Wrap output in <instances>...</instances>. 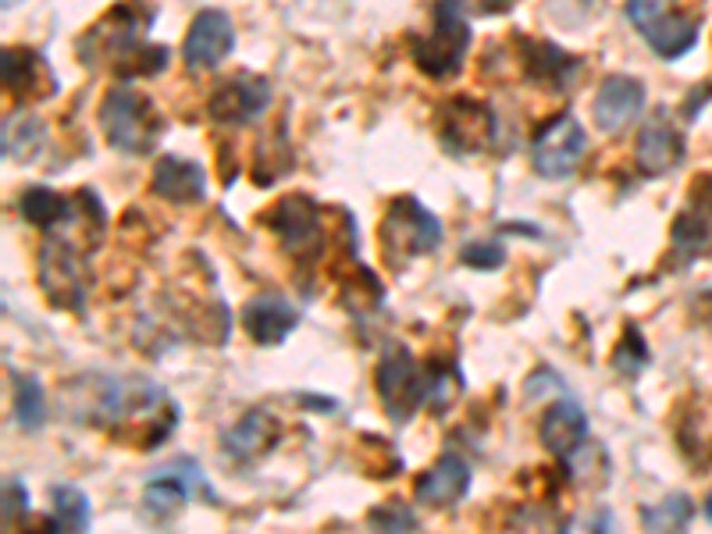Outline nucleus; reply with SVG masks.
Segmentation results:
<instances>
[{
    "label": "nucleus",
    "instance_id": "473e14b6",
    "mask_svg": "<svg viewBox=\"0 0 712 534\" xmlns=\"http://www.w3.org/2000/svg\"><path fill=\"white\" fill-rule=\"evenodd\" d=\"M26 506H29V495L22 482H8L4 485V527H14L18 521L26 517Z\"/></svg>",
    "mask_w": 712,
    "mask_h": 534
},
{
    "label": "nucleus",
    "instance_id": "4be33fe9",
    "mask_svg": "<svg viewBox=\"0 0 712 534\" xmlns=\"http://www.w3.org/2000/svg\"><path fill=\"white\" fill-rule=\"evenodd\" d=\"M43 76H47V65L36 58L32 50H4V89L18 100H29L32 94H40Z\"/></svg>",
    "mask_w": 712,
    "mask_h": 534
},
{
    "label": "nucleus",
    "instance_id": "f704fd0d",
    "mask_svg": "<svg viewBox=\"0 0 712 534\" xmlns=\"http://www.w3.org/2000/svg\"><path fill=\"white\" fill-rule=\"evenodd\" d=\"M18 534H65L58 517H32L29 524L18 527Z\"/></svg>",
    "mask_w": 712,
    "mask_h": 534
},
{
    "label": "nucleus",
    "instance_id": "f8f14e48",
    "mask_svg": "<svg viewBox=\"0 0 712 534\" xmlns=\"http://www.w3.org/2000/svg\"><path fill=\"white\" fill-rule=\"evenodd\" d=\"M271 104V82L261 76H232L211 94V118L222 125H243L257 118L261 110Z\"/></svg>",
    "mask_w": 712,
    "mask_h": 534
},
{
    "label": "nucleus",
    "instance_id": "c85d7f7f",
    "mask_svg": "<svg viewBox=\"0 0 712 534\" xmlns=\"http://www.w3.org/2000/svg\"><path fill=\"white\" fill-rule=\"evenodd\" d=\"M709 225L699 217V214H684V217H677V225H673V243H677V250L681 253H687V256H699V253H705L709 250Z\"/></svg>",
    "mask_w": 712,
    "mask_h": 534
},
{
    "label": "nucleus",
    "instance_id": "f257e3e1",
    "mask_svg": "<svg viewBox=\"0 0 712 534\" xmlns=\"http://www.w3.org/2000/svg\"><path fill=\"white\" fill-rule=\"evenodd\" d=\"M89 389H94L86 402L89 420L115 431L121 441L143 438V449L160 446L178 420L175 402L146 378H94Z\"/></svg>",
    "mask_w": 712,
    "mask_h": 534
},
{
    "label": "nucleus",
    "instance_id": "7ed1b4c3",
    "mask_svg": "<svg viewBox=\"0 0 712 534\" xmlns=\"http://www.w3.org/2000/svg\"><path fill=\"white\" fill-rule=\"evenodd\" d=\"M442 243V221L431 211H425L417 200H396L381 221V250L392 261H410V256H425Z\"/></svg>",
    "mask_w": 712,
    "mask_h": 534
},
{
    "label": "nucleus",
    "instance_id": "cd10ccee",
    "mask_svg": "<svg viewBox=\"0 0 712 534\" xmlns=\"http://www.w3.org/2000/svg\"><path fill=\"white\" fill-rule=\"evenodd\" d=\"M645 363H648V346H645L642 336H637V328H627L624 339H620V346H616V353H613V367L620 375L634 378V375H642Z\"/></svg>",
    "mask_w": 712,
    "mask_h": 534
},
{
    "label": "nucleus",
    "instance_id": "f3484780",
    "mask_svg": "<svg viewBox=\"0 0 712 534\" xmlns=\"http://www.w3.org/2000/svg\"><path fill=\"white\" fill-rule=\"evenodd\" d=\"M154 193L172 204H196L207 193V175L196 161L186 157H160L154 168Z\"/></svg>",
    "mask_w": 712,
    "mask_h": 534
},
{
    "label": "nucleus",
    "instance_id": "bb28decb",
    "mask_svg": "<svg viewBox=\"0 0 712 534\" xmlns=\"http://www.w3.org/2000/svg\"><path fill=\"white\" fill-rule=\"evenodd\" d=\"M53 517L61 521L65 534H86L89 531V499L79 488L58 485L53 488Z\"/></svg>",
    "mask_w": 712,
    "mask_h": 534
},
{
    "label": "nucleus",
    "instance_id": "c756f323",
    "mask_svg": "<svg viewBox=\"0 0 712 534\" xmlns=\"http://www.w3.org/2000/svg\"><path fill=\"white\" fill-rule=\"evenodd\" d=\"M673 0H627V18L637 32H648L652 26H660L663 18H670Z\"/></svg>",
    "mask_w": 712,
    "mask_h": 534
},
{
    "label": "nucleus",
    "instance_id": "f03ea898",
    "mask_svg": "<svg viewBox=\"0 0 712 534\" xmlns=\"http://www.w3.org/2000/svg\"><path fill=\"white\" fill-rule=\"evenodd\" d=\"M100 125L107 143L133 157L150 154L160 139L157 107L143 94H136V89H111L100 104Z\"/></svg>",
    "mask_w": 712,
    "mask_h": 534
},
{
    "label": "nucleus",
    "instance_id": "c9c22d12",
    "mask_svg": "<svg viewBox=\"0 0 712 534\" xmlns=\"http://www.w3.org/2000/svg\"><path fill=\"white\" fill-rule=\"evenodd\" d=\"M705 517L712 521V495H709V499H705Z\"/></svg>",
    "mask_w": 712,
    "mask_h": 534
},
{
    "label": "nucleus",
    "instance_id": "ddd939ff",
    "mask_svg": "<svg viewBox=\"0 0 712 534\" xmlns=\"http://www.w3.org/2000/svg\"><path fill=\"white\" fill-rule=\"evenodd\" d=\"M645 110V86L631 76H609L595 94V122L602 133H624Z\"/></svg>",
    "mask_w": 712,
    "mask_h": 534
},
{
    "label": "nucleus",
    "instance_id": "423d86ee",
    "mask_svg": "<svg viewBox=\"0 0 712 534\" xmlns=\"http://www.w3.org/2000/svg\"><path fill=\"white\" fill-rule=\"evenodd\" d=\"M588 151V136L574 115H559L542 128L531 143V164L542 178H567L577 172Z\"/></svg>",
    "mask_w": 712,
    "mask_h": 534
},
{
    "label": "nucleus",
    "instance_id": "4468645a",
    "mask_svg": "<svg viewBox=\"0 0 712 534\" xmlns=\"http://www.w3.org/2000/svg\"><path fill=\"white\" fill-rule=\"evenodd\" d=\"M300 324L296 307L282 297H253L243 307V328L250 331L253 342L261 346H279L289 339V331Z\"/></svg>",
    "mask_w": 712,
    "mask_h": 534
},
{
    "label": "nucleus",
    "instance_id": "b1692460",
    "mask_svg": "<svg viewBox=\"0 0 712 534\" xmlns=\"http://www.w3.org/2000/svg\"><path fill=\"white\" fill-rule=\"evenodd\" d=\"M524 61H527V71H531L535 79L556 82V86L574 71V61L567 58V54L553 43H538V40L524 43Z\"/></svg>",
    "mask_w": 712,
    "mask_h": 534
},
{
    "label": "nucleus",
    "instance_id": "aec40b11",
    "mask_svg": "<svg viewBox=\"0 0 712 534\" xmlns=\"http://www.w3.org/2000/svg\"><path fill=\"white\" fill-rule=\"evenodd\" d=\"M18 211H22L26 221H32V225H40V229H58L65 221L76 217V204H71V200L58 196L53 190H43V186L26 190L22 200H18Z\"/></svg>",
    "mask_w": 712,
    "mask_h": 534
},
{
    "label": "nucleus",
    "instance_id": "5701e85b",
    "mask_svg": "<svg viewBox=\"0 0 712 534\" xmlns=\"http://www.w3.org/2000/svg\"><path fill=\"white\" fill-rule=\"evenodd\" d=\"M43 139H47V128L40 118L18 115V118L4 122V157L8 161H29L43 146Z\"/></svg>",
    "mask_w": 712,
    "mask_h": 534
},
{
    "label": "nucleus",
    "instance_id": "e433bc0d",
    "mask_svg": "<svg viewBox=\"0 0 712 534\" xmlns=\"http://www.w3.org/2000/svg\"><path fill=\"white\" fill-rule=\"evenodd\" d=\"M709 204H712V182H709Z\"/></svg>",
    "mask_w": 712,
    "mask_h": 534
},
{
    "label": "nucleus",
    "instance_id": "6e6552de",
    "mask_svg": "<svg viewBox=\"0 0 712 534\" xmlns=\"http://www.w3.org/2000/svg\"><path fill=\"white\" fill-rule=\"evenodd\" d=\"M193 495H204L207 503H214V488L204 482V474L193 464V459H175L164 470H157L143 488V503L157 517H168L178 506H186Z\"/></svg>",
    "mask_w": 712,
    "mask_h": 534
},
{
    "label": "nucleus",
    "instance_id": "6ab92c4d",
    "mask_svg": "<svg viewBox=\"0 0 712 534\" xmlns=\"http://www.w3.org/2000/svg\"><path fill=\"white\" fill-rule=\"evenodd\" d=\"M684 161V139L673 125L652 122L637 136V168L645 175H666Z\"/></svg>",
    "mask_w": 712,
    "mask_h": 534
},
{
    "label": "nucleus",
    "instance_id": "a878e982",
    "mask_svg": "<svg viewBox=\"0 0 712 534\" xmlns=\"http://www.w3.org/2000/svg\"><path fill=\"white\" fill-rule=\"evenodd\" d=\"M648 534H687L691 524V499L687 495H670L660 506H648L642 513Z\"/></svg>",
    "mask_w": 712,
    "mask_h": 534
},
{
    "label": "nucleus",
    "instance_id": "393cba45",
    "mask_svg": "<svg viewBox=\"0 0 712 534\" xmlns=\"http://www.w3.org/2000/svg\"><path fill=\"white\" fill-rule=\"evenodd\" d=\"M14 420L22 425L26 431L43 428L47 420V396H43V385L36 381L32 375H18L14 381Z\"/></svg>",
    "mask_w": 712,
    "mask_h": 534
},
{
    "label": "nucleus",
    "instance_id": "72a5a7b5",
    "mask_svg": "<svg viewBox=\"0 0 712 534\" xmlns=\"http://www.w3.org/2000/svg\"><path fill=\"white\" fill-rule=\"evenodd\" d=\"M442 4L467 18V14H496L506 8V0H442Z\"/></svg>",
    "mask_w": 712,
    "mask_h": 534
},
{
    "label": "nucleus",
    "instance_id": "2eb2a0df",
    "mask_svg": "<svg viewBox=\"0 0 712 534\" xmlns=\"http://www.w3.org/2000/svg\"><path fill=\"white\" fill-rule=\"evenodd\" d=\"M470 488V467L460 456H442L438 464H431L421 477H417L413 495L425 506H452L460 503Z\"/></svg>",
    "mask_w": 712,
    "mask_h": 534
},
{
    "label": "nucleus",
    "instance_id": "a211bd4d",
    "mask_svg": "<svg viewBox=\"0 0 712 534\" xmlns=\"http://www.w3.org/2000/svg\"><path fill=\"white\" fill-rule=\"evenodd\" d=\"M542 441L559 459H570L588 441V417L577 402H553L542 417Z\"/></svg>",
    "mask_w": 712,
    "mask_h": 534
},
{
    "label": "nucleus",
    "instance_id": "20e7f679",
    "mask_svg": "<svg viewBox=\"0 0 712 534\" xmlns=\"http://www.w3.org/2000/svg\"><path fill=\"white\" fill-rule=\"evenodd\" d=\"M467 43H470L467 18L442 4L435 14V29L413 40V61L431 79H449L460 71V65L467 58Z\"/></svg>",
    "mask_w": 712,
    "mask_h": 534
},
{
    "label": "nucleus",
    "instance_id": "2f4dec72",
    "mask_svg": "<svg viewBox=\"0 0 712 534\" xmlns=\"http://www.w3.org/2000/svg\"><path fill=\"white\" fill-rule=\"evenodd\" d=\"M460 256H464V264L481 268V271H491V268H499L506 261V253H503L499 243H470V246H464Z\"/></svg>",
    "mask_w": 712,
    "mask_h": 534
},
{
    "label": "nucleus",
    "instance_id": "1a4fd4ad",
    "mask_svg": "<svg viewBox=\"0 0 712 534\" xmlns=\"http://www.w3.org/2000/svg\"><path fill=\"white\" fill-rule=\"evenodd\" d=\"M40 285L50 292V300L68 310H82L86 303V271L79 253L65 243H47L40 256Z\"/></svg>",
    "mask_w": 712,
    "mask_h": 534
},
{
    "label": "nucleus",
    "instance_id": "9d476101",
    "mask_svg": "<svg viewBox=\"0 0 712 534\" xmlns=\"http://www.w3.org/2000/svg\"><path fill=\"white\" fill-rule=\"evenodd\" d=\"M232 47H235L232 18L217 8H204L186 32V65L196 71H207L214 65H222L232 54Z\"/></svg>",
    "mask_w": 712,
    "mask_h": 534
},
{
    "label": "nucleus",
    "instance_id": "412c9836",
    "mask_svg": "<svg viewBox=\"0 0 712 534\" xmlns=\"http://www.w3.org/2000/svg\"><path fill=\"white\" fill-rule=\"evenodd\" d=\"M648 47L660 54V58H681L699 40V22L695 18H684V14H670L663 18L660 26H652L645 32Z\"/></svg>",
    "mask_w": 712,
    "mask_h": 534
},
{
    "label": "nucleus",
    "instance_id": "dca6fc26",
    "mask_svg": "<svg viewBox=\"0 0 712 534\" xmlns=\"http://www.w3.org/2000/svg\"><path fill=\"white\" fill-rule=\"evenodd\" d=\"M279 441V420L267 410H250L235 420V428L225 431V453L240 464H253L264 453L275 449Z\"/></svg>",
    "mask_w": 712,
    "mask_h": 534
},
{
    "label": "nucleus",
    "instance_id": "0eeeda50",
    "mask_svg": "<svg viewBox=\"0 0 712 534\" xmlns=\"http://www.w3.org/2000/svg\"><path fill=\"white\" fill-rule=\"evenodd\" d=\"M271 232L282 239V246L296 256V261H310L324 250V229H321V211L310 196H282L275 211L267 217Z\"/></svg>",
    "mask_w": 712,
    "mask_h": 534
},
{
    "label": "nucleus",
    "instance_id": "7c9ffc66",
    "mask_svg": "<svg viewBox=\"0 0 712 534\" xmlns=\"http://www.w3.org/2000/svg\"><path fill=\"white\" fill-rule=\"evenodd\" d=\"M371 524L378 534H410L413 531V517L407 506H386V509H374L371 513Z\"/></svg>",
    "mask_w": 712,
    "mask_h": 534
},
{
    "label": "nucleus",
    "instance_id": "9b49d317",
    "mask_svg": "<svg viewBox=\"0 0 712 534\" xmlns=\"http://www.w3.org/2000/svg\"><path fill=\"white\" fill-rule=\"evenodd\" d=\"M491 133H496V118H491V110L481 100L452 97L442 107V139L456 154L481 151V146L491 143Z\"/></svg>",
    "mask_w": 712,
    "mask_h": 534
},
{
    "label": "nucleus",
    "instance_id": "39448f33",
    "mask_svg": "<svg viewBox=\"0 0 712 534\" xmlns=\"http://www.w3.org/2000/svg\"><path fill=\"white\" fill-rule=\"evenodd\" d=\"M378 396L386 414L396 425H407V420L428 402V371L413 363L407 349H392L386 360L378 363Z\"/></svg>",
    "mask_w": 712,
    "mask_h": 534
}]
</instances>
